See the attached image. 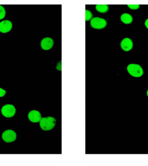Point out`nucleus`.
Returning a JSON list of instances; mask_svg holds the SVG:
<instances>
[{
	"label": "nucleus",
	"mask_w": 148,
	"mask_h": 166,
	"mask_svg": "<svg viewBox=\"0 0 148 166\" xmlns=\"http://www.w3.org/2000/svg\"><path fill=\"white\" fill-rule=\"evenodd\" d=\"M28 116L29 120L32 123H38L40 122L42 119L41 114L38 111L36 110L29 112Z\"/></svg>",
	"instance_id": "obj_6"
},
{
	"label": "nucleus",
	"mask_w": 148,
	"mask_h": 166,
	"mask_svg": "<svg viewBox=\"0 0 148 166\" xmlns=\"http://www.w3.org/2000/svg\"><path fill=\"white\" fill-rule=\"evenodd\" d=\"M129 8L132 10H137L140 7V5L138 4H129L128 5Z\"/></svg>",
	"instance_id": "obj_14"
},
{
	"label": "nucleus",
	"mask_w": 148,
	"mask_h": 166,
	"mask_svg": "<svg viewBox=\"0 0 148 166\" xmlns=\"http://www.w3.org/2000/svg\"><path fill=\"white\" fill-rule=\"evenodd\" d=\"M56 69L59 71H61V61H60L57 65Z\"/></svg>",
	"instance_id": "obj_16"
},
{
	"label": "nucleus",
	"mask_w": 148,
	"mask_h": 166,
	"mask_svg": "<svg viewBox=\"0 0 148 166\" xmlns=\"http://www.w3.org/2000/svg\"><path fill=\"white\" fill-rule=\"evenodd\" d=\"M147 96H148V90L147 91Z\"/></svg>",
	"instance_id": "obj_18"
},
{
	"label": "nucleus",
	"mask_w": 148,
	"mask_h": 166,
	"mask_svg": "<svg viewBox=\"0 0 148 166\" xmlns=\"http://www.w3.org/2000/svg\"><path fill=\"white\" fill-rule=\"evenodd\" d=\"M120 19H121V20L122 22L127 24V25L131 24L132 22V20H133L132 16L130 14H127V13L123 14L121 15V17H120Z\"/></svg>",
	"instance_id": "obj_10"
},
{
	"label": "nucleus",
	"mask_w": 148,
	"mask_h": 166,
	"mask_svg": "<svg viewBox=\"0 0 148 166\" xmlns=\"http://www.w3.org/2000/svg\"><path fill=\"white\" fill-rule=\"evenodd\" d=\"M6 92L5 90L0 88V97H3L6 94Z\"/></svg>",
	"instance_id": "obj_15"
},
{
	"label": "nucleus",
	"mask_w": 148,
	"mask_h": 166,
	"mask_svg": "<svg viewBox=\"0 0 148 166\" xmlns=\"http://www.w3.org/2000/svg\"><path fill=\"white\" fill-rule=\"evenodd\" d=\"M96 9L99 12L105 13L109 10V7L106 4H98L96 6Z\"/></svg>",
	"instance_id": "obj_11"
},
{
	"label": "nucleus",
	"mask_w": 148,
	"mask_h": 166,
	"mask_svg": "<svg viewBox=\"0 0 148 166\" xmlns=\"http://www.w3.org/2000/svg\"><path fill=\"white\" fill-rule=\"evenodd\" d=\"M127 70L130 75L136 78H139L143 74V69L140 65L130 64L127 67Z\"/></svg>",
	"instance_id": "obj_2"
},
{
	"label": "nucleus",
	"mask_w": 148,
	"mask_h": 166,
	"mask_svg": "<svg viewBox=\"0 0 148 166\" xmlns=\"http://www.w3.org/2000/svg\"><path fill=\"white\" fill-rule=\"evenodd\" d=\"M85 20L87 21H89L92 19L93 17L92 13L90 11L86 10L85 11Z\"/></svg>",
	"instance_id": "obj_12"
},
{
	"label": "nucleus",
	"mask_w": 148,
	"mask_h": 166,
	"mask_svg": "<svg viewBox=\"0 0 148 166\" xmlns=\"http://www.w3.org/2000/svg\"><path fill=\"white\" fill-rule=\"evenodd\" d=\"M6 14L5 9L2 5H0V20L4 18Z\"/></svg>",
	"instance_id": "obj_13"
},
{
	"label": "nucleus",
	"mask_w": 148,
	"mask_h": 166,
	"mask_svg": "<svg viewBox=\"0 0 148 166\" xmlns=\"http://www.w3.org/2000/svg\"><path fill=\"white\" fill-rule=\"evenodd\" d=\"M16 134L12 130H7L3 133L2 138L7 143H11L16 140Z\"/></svg>",
	"instance_id": "obj_5"
},
{
	"label": "nucleus",
	"mask_w": 148,
	"mask_h": 166,
	"mask_svg": "<svg viewBox=\"0 0 148 166\" xmlns=\"http://www.w3.org/2000/svg\"><path fill=\"white\" fill-rule=\"evenodd\" d=\"M56 120L52 117H43L42 118L39 125L44 131L51 130L55 126Z\"/></svg>",
	"instance_id": "obj_1"
},
{
	"label": "nucleus",
	"mask_w": 148,
	"mask_h": 166,
	"mask_svg": "<svg viewBox=\"0 0 148 166\" xmlns=\"http://www.w3.org/2000/svg\"><path fill=\"white\" fill-rule=\"evenodd\" d=\"M2 115L7 118L12 117L16 113V108L11 104L4 105L2 109Z\"/></svg>",
	"instance_id": "obj_4"
},
{
	"label": "nucleus",
	"mask_w": 148,
	"mask_h": 166,
	"mask_svg": "<svg viewBox=\"0 0 148 166\" xmlns=\"http://www.w3.org/2000/svg\"><path fill=\"white\" fill-rule=\"evenodd\" d=\"M90 24L93 28L96 29H101L107 26V22L104 19L96 17L91 20Z\"/></svg>",
	"instance_id": "obj_3"
},
{
	"label": "nucleus",
	"mask_w": 148,
	"mask_h": 166,
	"mask_svg": "<svg viewBox=\"0 0 148 166\" xmlns=\"http://www.w3.org/2000/svg\"><path fill=\"white\" fill-rule=\"evenodd\" d=\"M12 28V24L8 20L2 21L0 22V32L2 33H8Z\"/></svg>",
	"instance_id": "obj_7"
},
{
	"label": "nucleus",
	"mask_w": 148,
	"mask_h": 166,
	"mask_svg": "<svg viewBox=\"0 0 148 166\" xmlns=\"http://www.w3.org/2000/svg\"><path fill=\"white\" fill-rule=\"evenodd\" d=\"M145 25L146 26V28L148 29V19L146 20L145 23Z\"/></svg>",
	"instance_id": "obj_17"
},
{
	"label": "nucleus",
	"mask_w": 148,
	"mask_h": 166,
	"mask_svg": "<svg viewBox=\"0 0 148 166\" xmlns=\"http://www.w3.org/2000/svg\"><path fill=\"white\" fill-rule=\"evenodd\" d=\"M54 41L53 39L49 37L44 38L41 42V47L45 50H48L51 49L53 47Z\"/></svg>",
	"instance_id": "obj_9"
},
{
	"label": "nucleus",
	"mask_w": 148,
	"mask_h": 166,
	"mask_svg": "<svg viewBox=\"0 0 148 166\" xmlns=\"http://www.w3.org/2000/svg\"><path fill=\"white\" fill-rule=\"evenodd\" d=\"M120 46L122 49L124 51L128 52L131 50L133 47V43L132 41L128 38H124L122 41Z\"/></svg>",
	"instance_id": "obj_8"
}]
</instances>
